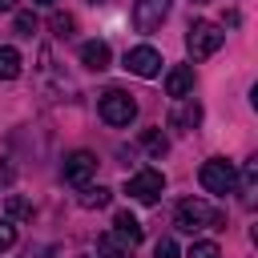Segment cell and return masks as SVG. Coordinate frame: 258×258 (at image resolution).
I'll list each match as a JSON object with an SVG mask.
<instances>
[{
	"label": "cell",
	"mask_w": 258,
	"mask_h": 258,
	"mask_svg": "<svg viewBox=\"0 0 258 258\" xmlns=\"http://www.w3.org/2000/svg\"><path fill=\"white\" fill-rule=\"evenodd\" d=\"M218 222H222V214H218L210 202H202V198H185V202H177V210H173V226L185 230V234L206 230V226H218Z\"/></svg>",
	"instance_id": "6da1fadb"
},
{
	"label": "cell",
	"mask_w": 258,
	"mask_h": 258,
	"mask_svg": "<svg viewBox=\"0 0 258 258\" xmlns=\"http://www.w3.org/2000/svg\"><path fill=\"white\" fill-rule=\"evenodd\" d=\"M222 44H226V32H222L214 20H194V24H189V32H185V48H189V56H194V60L214 56Z\"/></svg>",
	"instance_id": "7a4b0ae2"
},
{
	"label": "cell",
	"mask_w": 258,
	"mask_h": 258,
	"mask_svg": "<svg viewBox=\"0 0 258 258\" xmlns=\"http://www.w3.org/2000/svg\"><path fill=\"white\" fill-rule=\"evenodd\" d=\"M198 177H202V189H206V194H234V189H238V169H234L226 157H210Z\"/></svg>",
	"instance_id": "3957f363"
},
{
	"label": "cell",
	"mask_w": 258,
	"mask_h": 258,
	"mask_svg": "<svg viewBox=\"0 0 258 258\" xmlns=\"http://www.w3.org/2000/svg\"><path fill=\"white\" fill-rule=\"evenodd\" d=\"M97 113H101L105 125H129V121L137 117V101H133L129 93H121V89H109V93L97 101Z\"/></svg>",
	"instance_id": "277c9868"
},
{
	"label": "cell",
	"mask_w": 258,
	"mask_h": 258,
	"mask_svg": "<svg viewBox=\"0 0 258 258\" xmlns=\"http://www.w3.org/2000/svg\"><path fill=\"white\" fill-rule=\"evenodd\" d=\"M161 189H165V173L161 169H141V173H133L125 181V194L133 202H141V206H153L161 198Z\"/></svg>",
	"instance_id": "5b68a950"
},
{
	"label": "cell",
	"mask_w": 258,
	"mask_h": 258,
	"mask_svg": "<svg viewBox=\"0 0 258 258\" xmlns=\"http://www.w3.org/2000/svg\"><path fill=\"white\" fill-rule=\"evenodd\" d=\"M169 16V0H133V24L137 32H157Z\"/></svg>",
	"instance_id": "8992f818"
},
{
	"label": "cell",
	"mask_w": 258,
	"mask_h": 258,
	"mask_svg": "<svg viewBox=\"0 0 258 258\" xmlns=\"http://www.w3.org/2000/svg\"><path fill=\"white\" fill-rule=\"evenodd\" d=\"M125 69L133 73V77H157L161 73V52L157 48H149V44H137V48H129L125 52Z\"/></svg>",
	"instance_id": "52a82bcc"
},
{
	"label": "cell",
	"mask_w": 258,
	"mask_h": 258,
	"mask_svg": "<svg viewBox=\"0 0 258 258\" xmlns=\"http://www.w3.org/2000/svg\"><path fill=\"white\" fill-rule=\"evenodd\" d=\"M60 173H64V181H69V185H85V181L97 173V157H93L89 149H77V153H69V157H64Z\"/></svg>",
	"instance_id": "ba28073f"
},
{
	"label": "cell",
	"mask_w": 258,
	"mask_h": 258,
	"mask_svg": "<svg viewBox=\"0 0 258 258\" xmlns=\"http://www.w3.org/2000/svg\"><path fill=\"white\" fill-rule=\"evenodd\" d=\"M165 93H169L173 101H185V97L194 93V64H173V69L165 73Z\"/></svg>",
	"instance_id": "9c48e42d"
},
{
	"label": "cell",
	"mask_w": 258,
	"mask_h": 258,
	"mask_svg": "<svg viewBox=\"0 0 258 258\" xmlns=\"http://www.w3.org/2000/svg\"><path fill=\"white\" fill-rule=\"evenodd\" d=\"M81 64L93 69V73L109 69V44H105V40H85V44H81Z\"/></svg>",
	"instance_id": "30bf717a"
},
{
	"label": "cell",
	"mask_w": 258,
	"mask_h": 258,
	"mask_svg": "<svg viewBox=\"0 0 258 258\" xmlns=\"http://www.w3.org/2000/svg\"><path fill=\"white\" fill-rule=\"evenodd\" d=\"M113 234L121 238V242H129V246H137L141 242V222L129 214V210H121L117 218H113Z\"/></svg>",
	"instance_id": "8fae6325"
},
{
	"label": "cell",
	"mask_w": 258,
	"mask_h": 258,
	"mask_svg": "<svg viewBox=\"0 0 258 258\" xmlns=\"http://www.w3.org/2000/svg\"><path fill=\"white\" fill-rule=\"evenodd\" d=\"M97 258H133V246L121 242L117 234H101L97 238Z\"/></svg>",
	"instance_id": "7c38bea8"
},
{
	"label": "cell",
	"mask_w": 258,
	"mask_h": 258,
	"mask_svg": "<svg viewBox=\"0 0 258 258\" xmlns=\"http://www.w3.org/2000/svg\"><path fill=\"white\" fill-rule=\"evenodd\" d=\"M20 77V52L12 44H0V81H16Z\"/></svg>",
	"instance_id": "4fadbf2b"
},
{
	"label": "cell",
	"mask_w": 258,
	"mask_h": 258,
	"mask_svg": "<svg viewBox=\"0 0 258 258\" xmlns=\"http://www.w3.org/2000/svg\"><path fill=\"white\" fill-rule=\"evenodd\" d=\"M109 198H113V189H105V185H85L77 202H81L85 210H101V206H109Z\"/></svg>",
	"instance_id": "5bb4252c"
},
{
	"label": "cell",
	"mask_w": 258,
	"mask_h": 258,
	"mask_svg": "<svg viewBox=\"0 0 258 258\" xmlns=\"http://www.w3.org/2000/svg\"><path fill=\"white\" fill-rule=\"evenodd\" d=\"M254 177H258V161H246V169H242V202L246 206H254Z\"/></svg>",
	"instance_id": "9a60e30c"
},
{
	"label": "cell",
	"mask_w": 258,
	"mask_h": 258,
	"mask_svg": "<svg viewBox=\"0 0 258 258\" xmlns=\"http://www.w3.org/2000/svg\"><path fill=\"white\" fill-rule=\"evenodd\" d=\"M198 121H202V109H198V105H185V109L173 113V125H189V129H194Z\"/></svg>",
	"instance_id": "2e32d148"
},
{
	"label": "cell",
	"mask_w": 258,
	"mask_h": 258,
	"mask_svg": "<svg viewBox=\"0 0 258 258\" xmlns=\"http://www.w3.org/2000/svg\"><path fill=\"white\" fill-rule=\"evenodd\" d=\"M185 258H222V250H218V242H194Z\"/></svg>",
	"instance_id": "e0dca14e"
},
{
	"label": "cell",
	"mask_w": 258,
	"mask_h": 258,
	"mask_svg": "<svg viewBox=\"0 0 258 258\" xmlns=\"http://www.w3.org/2000/svg\"><path fill=\"white\" fill-rule=\"evenodd\" d=\"M4 210H8V218H28V214H32V206H28L24 198H16V194L8 198V206H4Z\"/></svg>",
	"instance_id": "ac0fdd59"
},
{
	"label": "cell",
	"mask_w": 258,
	"mask_h": 258,
	"mask_svg": "<svg viewBox=\"0 0 258 258\" xmlns=\"http://www.w3.org/2000/svg\"><path fill=\"white\" fill-rule=\"evenodd\" d=\"M16 246V226L8 218H0V250H12Z\"/></svg>",
	"instance_id": "d6986e66"
},
{
	"label": "cell",
	"mask_w": 258,
	"mask_h": 258,
	"mask_svg": "<svg viewBox=\"0 0 258 258\" xmlns=\"http://www.w3.org/2000/svg\"><path fill=\"white\" fill-rule=\"evenodd\" d=\"M48 24H52V32H56V36H69V32H73V16H69V12H56Z\"/></svg>",
	"instance_id": "ffe728a7"
},
{
	"label": "cell",
	"mask_w": 258,
	"mask_h": 258,
	"mask_svg": "<svg viewBox=\"0 0 258 258\" xmlns=\"http://www.w3.org/2000/svg\"><path fill=\"white\" fill-rule=\"evenodd\" d=\"M153 254H157V258H177V242H173V238H157Z\"/></svg>",
	"instance_id": "44dd1931"
},
{
	"label": "cell",
	"mask_w": 258,
	"mask_h": 258,
	"mask_svg": "<svg viewBox=\"0 0 258 258\" xmlns=\"http://www.w3.org/2000/svg\"><path fill=\"white\" fill-rule=\"evenodd\" d=\"M32 28H36L32 12H16V32H20V36H32Z\"/></svg>",
	"instance_id": "7402d4cb"
},
{
	"label": "cell",
	"mask_w": 258,
	"mask_h": 258,
	"mask_svg": "<svg viewBox=\"0 0 258 258\" xmlns=\"http://www.w3.org/2000/svg\"><path fill=\"white\" fill-rule=\"evenodd\" d=\"M141 141H145V149H149V153H165V137H161V133H153V129H149Z\"/></svg>",
	"instance_id": "603a6c76"
},
{
	"label": "cell",
	"mask_w": 258,
	"mask_h": 258,
	"mask_svg": "<svg viewBox=\"0 0 258 258\" xmlns=\"http://www.w3.org/2000/svg\"><path fill=\"white\" fill-rule=\"evenodd\" d=\"M12 4H16V0H0V12H8V8H12Z\"/></svg>",
	"instance_id": "cb8c5ba5"
},
{
	"label": "cell",
	"mask_w": 258,
	"mask_h": 258,
	"mask_svg": "<svg viewBox=\"0 0 258 258\" xmlns=\"http://www.w3.org/2000/svg\"><path fill=\"white\" fill-rule=\"evenodd\" d=\"M32 4H56V0H32Z\"/></svg>",
	"instance_id": "d4e9b609"
},
{
	"label": "cell",
	"mask_w": 258,
	"mask_h": 258,
	"mask_svg": "<svg viewBox=\"0 0 258 258\" xmlns=\"http://www.w3.org/2000/svg\"><path fill=\"white\" fill-rule=\"evenodd\" d=\"M194 4H206V0H194Z\"/></svg>",
	"instance_id": "484cf974"
},
{
	"label": "cell",
	"mask_w": 258,
	"mask_h": 258,
	"mask_svg": "<svg viewBox=\"0 0 258 258\" xmlns=\"http://www.w3.org/2000/svg\"><path fill=\"white\" fill-rule=\"evenodd\" d=\"M81 258H85V254H81Z\"/></svg>",
	"instance_id": "4316f807"
}]
</instances>
